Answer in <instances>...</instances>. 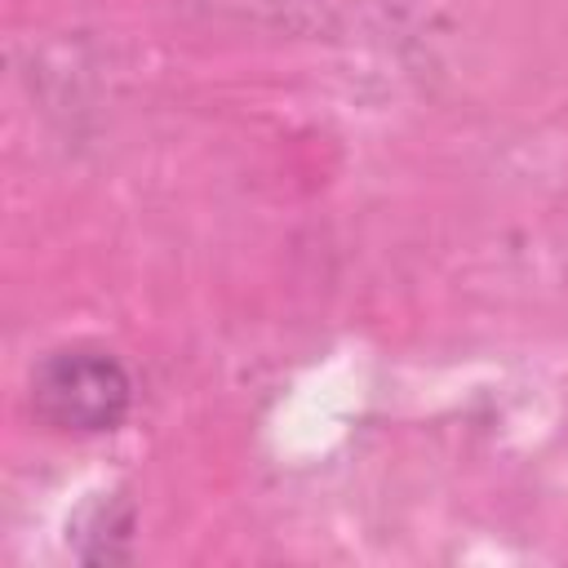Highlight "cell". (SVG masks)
Returning <instances> with one entry per match:
<instances>
[{
  "label": "cell",
  "mask_w": 568,
  "mask_h": 568,
  "mask_svg": "<svg viewBox=\"0 0 568 568\" xmlns=\"http://www.w3.org/2000/svg\"><path fill=\"white\" fill-rule=\"evenodd\" d=\"M31 399L49 426L75 430V435H98V430H115L124 422V413L133 404V382L111 351L62 346L36 364Z\"/></svg>",
  "instance_id": "1"
}]
</instances>
